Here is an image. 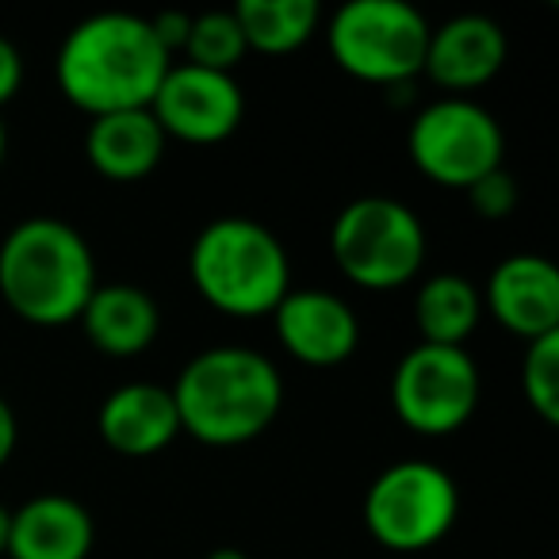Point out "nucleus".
I'll use <instances>...</instances> for the list:
<instances>
[{"label": "nucleus", "mask_w": 559, "mask_h": 559, "mask_svg": "<svg viewBox=\"0 0 559 559\" xmlns=\"http://www.w3.org/2000/svg\"><path fill=\"white\" fill-rule=\"evenodd\" d=\"M169 70L173 58L150 20L127 12L88 16L66 35L55 62L62 96L93 119L150 108Z\"/></svg>", "instance_id": "nucleus-1"}, {"label": "nucleus", "mask_w": 559, "mask_h": 559, "mask_svg": "<svg viewBox=\"0 0 559 559\" xmlns=\"http://www.w3.org/2000/svg\"><path fill=\"white\" fill-rule=\"evenodd\" d=\"M169 391L180 414V433H192L215 449L261 437L284 406L280 368L264 353L241 345H218L192 357Z\"/></svg>", "instance_id": "nucleus-2"}, {"label": "nucleus", "mask_w": 559, "mask_h": 559, "mask_svg": "<svg viewBox=\"0 0 559 559\" xmlns=\"http://www.w3.org/2000/svg\"><path fill=\"white\" fill-rule=\"evenodd\" d=\"M96 292V257L70 223L35 215L0 241V296L35 326L81 319Z\"/></svg>", "instance_id": "nucleus-3"}, {"label": "nucleus", "mask_w": 559, "mask_h": 559, "mask_svg": "<svg viewBox=\"0 0 559 559\" xmlns=\"http://www.w3.org/2000/svg\"><path fill=\"white\" fill-rule=\"evenodd\" d=\"M192 284L215 311L230 319H261L292 292L288 249L269 226L241 215H223L192 241Z\"/></svg>", "instance_id": "nucleus-4"}, {"label": "nucleus", "mask_w": 559, "mask_h": 559, "mask_svg": "<svg viewBox=\"0 0 559 559\" xmlns=\"http://www.w3.org/2000/svg\"><path fill=\"white\" fill-rule=\"evenodd\" d=\"M337 269L368 292H395L426 264V226L391 195H360L330 226Z\"/></svg>", "instance_id": "nucleus-5"}, {"label": "nucleus", "mask_w": 559, "mask_h": 559, "mask_svg": "<svg viewBox=\"0 0 559 559\" xmlns=\"http://www.w3.org/2000/svg\"><path fill=\"white\" fill-rule=\"evenodd\" d=\"M429 32L426 16L406 0H349L330 20L326 47L349 78L403 85L421 73Z\"/></svg>", "instance_id": "nucleus-6"}, {"label": "nucleus", "mask_w": 559, "mask_h": 559, "mask_svg": "<svg viewBox=\"0 0 559 559\" xmlns=\"http://www.w3.org/2000/svg\"><path fill=\"white\" fill-rule=\"evenodd\" d=\"M460 513V490L429 460L383 467L365 495V528L391 551H421L449 536Z\"/></svg>", "instance_id": "nucleus-7"}, {"label": "nucleus", "mask_w": 559, "mask_h": 559, "mask_svg": "<svg viewBox=\"0 0 559 559\" xmlns=\"http://www.w3.org/2000/svg\"><path fill=\"white\" fill-rule=\"evenodd\" d=\"M411 162L421 177L441 188H472L487 173L502 169V127L483 104L467 96H444L429 104L406 134Z\"/></svg>", "instance_id": "nucleus-8"}, {"label": "nucleus", "mask_w": 559, "mask_h": 559, "mask_svg": "<svg viewBox=\"0 0 559 559\" xmlns=\"http://www.w3.org/2000/svg\"><path fill=\"white\" fill-rule=\"evenodd\" d=\"M391 406L395 418L421 437L456 433L479 406V368L467 349L414 345L391 376Z\"/></svg>", "instance_id": "nucleus-9"}, {"label": "nucleus", "mask_w": 559, "mask_h": 559, "mask_svg": "<svg viewBox=\"0 0 559 559\" xmlns=\"http://www.w3.org/2000/svg\"><path fill=\"white\" fill-rule=\"evenodd\" d=\"M150 116L165 131V139L192 142V146H215L238 131L246 116V96H241L234 73L200 70V66H173L157 88Z\"/></svg>", "instance_id": "nucleus-10"}, {"label": "nucleus", "mask_w": 559, "mask_h": 559, "mask_svg": "<svg viewBox=\"0 0 559 559\" xmlns=\"http://www.w3.org/2000/svg\"><path fill=\"white\" fill-rule=\"evenodd\" d=\"M280 345L311 368H337L357 353L360 322L334 292H288L272 311Z\"/></svg>", "instance_id": "nucleus-11"}, {"label": "nucleus", "mask_w": 559, "mask_h": 559, "mask_svg": "<svg viewBox=\"0 0 559 559\" xmlns=\"http://www.w3.org/2000/svg\"><path fill=\"white\" fill-rule=\"evenodd\" d=\"M479 299L510 334L525 337V342L559 334V272L544 257H506L502 264H495L487 292Z\"/></svg>", "instance_id": "nucleus-12"}, {"label": "nucleus", "mask_w": 559, "mask_h": 559, "mask_svg": "<svg viewBox=\"0 0 559 559\" xmlns=\"http://www.w3.org/2000/svg\"><path fill=\"white\" fill-rule=\"evenodd\" d=\"M506 66V32L490 16H456L429 32L426 73L433 85L449 93H472L483 88Z\"/></svg>", "instance_id": "nucleus-13"}, {"label": "nucleus", "mask_w": 559, "mask_h": 559, "mask_svg": "<svg viewBox=\"0 0 559 559\" xmlns=\"http://www.w3.org/2000/svg\"><path fill=\"white\" fill-rule=\"evenodd\" d=\"M100 437L123 456H154L169 449L180 433V414L169 388L157 383H123L100 403Z\"/></svg>", "instance_id": "nucleus-14"}, {"label": "nucleus", "mask_w": 559, "mask_h": 559, "mask_svg": "<svg viewBox=\"0 0 559 559\" xmlns=\"http://www.w3.org/2000/svg\"><path fill=\"white\" fill-rule=\"evenodd\" d=\"M96 540L93 518L66 495H39L12 513V559H88Z\"/></svg>", "instance_id": "nucleus-15"}, {"label": "nucleus", "mask_w": 559, "mask_h": 559, "mask_svg": "<svg viewBox=\"0 0 559 559\" xmlns=\"http://www.w3.org/2000/svg\"><path fill=\"white\" fill-rule=\"evenodd\" d=\"M165 131L150 108L116 111V116H96L85 131V157L100 177L108 180H142L162 165L165 157Z\"/></svg>", "instance_id": "nucleus-16"}, {"label": "nucleus", "mask_w": 559, "mask_h": 559, "mask_svg": "<svg viewBox=\"0 0 559 559\" xmlns=\"http://www.w3.org/2000/svg\"><path fill=\"white\" fill-rule=\"evenodd\" d=\"M85 337L108 357H139L162 330L157 304L134 284H96L93 299L81 311Z\"/></svg>", "instance_id": "nucleus-17"}, {"label": "nucleus", "mask_w": 559, "mask_h": 559, "mask_svg": "<svg viewBox=\"0 0 559 559\" xmlns=\"http://www.w3.org/2000/svg\"><path fill=\"white\" fill-rule=\"evenodd\" d=\"M483 299L479 292L456 272H437L414 296V322H418L421 345H449L464 349L472 330L479 326Z\"/></svg>", "instance_id": "nucleus-18"}, {"label": "nucleus", "mask_w": 559, "mask_h": 559, "mask_svg": "<svg viewBox=\"0 0 559 559\" xmlns=\"http://www.w3.org/2000/svg\"><path fill=\"white\" fill-rule=\"evenodd\" d=\"M241 39L257 55H292L319 27L314 0H241L234 9Z\"/></svg>", "instance_id": "nucleus-19"}, {"label": "nucleus", "mask_w": 559, "mask_h": 559, "mask_svg": "<svg viewBox=\"0 0 559 559\" xmlns=\"http://www.w3.org/2000/svg\"><path fill=\"white\" fill-rule=\"evenodd\" d=\"M246 50L249 47L241 39V27L234 20V12H203V16H192V32H188L185 43L188 66L230 73L246 58Z\"/></svg>", "instance_id": "nucleus-20"}, {"label": "nucleus", "mask_w": 559, "mask_h": 559, "mask_svg": "<svg viewBox=\"0 0 559 559\" xmlns=\"http://www.w3.org/2000/svg\"><path fill=\"white\" fill-rule=\"evenodd\" d=\"M521 391L548 426L559 421V334L528 342L521 360Z\"/></svg>", "instance_id": "nucleus-21"}, {"label": "nucleus", "mask_w": 559, "mask_h": 559, "mask_svg": "<svg viewBox=\"0 0 559 559\" xmlns=\"http://www.w3.org/2000/svg\"><path fill=\"white\" fill-rule=\"evenodd\" d=\"M467 200H472V207L479 211L483 218L495 223V218H506L513 207H518V180H513L506 169H495L467 188Z\"/></svg>", "instance_id": "nucleus-22"}, {"label": "nucleus", "mask_w": 559, "mask_h": 559, "mask_svg": "<svg viewBox=\"0 0 559 559\" xmlns=\"http://www.w3.org/2000/svg\"><path fill=\"white\" fill-rule=\"evenodd\" d=\"M150 27H154L157 43L169 50V58L177 55V50L185 55L188 32H192V16H188V12H162V16L150 20Z\"/></svg>", "instance_id": "nucleus-23"}, {"label": "nucleus", "mask_w": 559, "mask_h": 559, "mask_svg": "<svg viewBox=\"0 0 559 559\" xmlns=\"http://www.w3.org/2000/svg\"><path fill=\"white\" fill-rule=\"evenodd\" d=\"M20 85H24V58H20L16 43L0 35V108L20 93Z\"/></svg>", "instance_id": "nucleus-24"}, {"label": "nucleus", "mask_w": 559, "mask_h": 559, "mask_svg": "<svg viewBox=\"0 0 559 559\" xmlns=\"http://www.w3.org/2000/svg\"><path fill=\"white\" fill-rule=\"evenodd\" d=\"M16 437H20L16 411L9 406V399H0V467L9 464L12 452H16Z\"/></svg>", "instance_id": "nucleus-25"}, {"label": "nucleus", "mask_w": 559, "mask_h": 559, "mask_svg": "<svg viewBox=\"0 0 559 559\" xmlns=\"http://www.w3.org/2000/svg\"><path fill=\"white\" fill-rule=\"evenodd\" d=\"M9 533H12V510L0 506V556H9Z\"/></svg>", "instance_id": "nucleus-26"}, {"label": "nucleus", "mask_w": 559, "mask_h": 559, "mask_svg": "<svg viewBox=\"0 0 559 559\" xmlns=\"http://www.w3.org/2000/svg\"><path fill=\"white\" fill-rule=\"evenodd\" d=\"M207 559H249L246 551H238V548H215Z\"/></svg>", "instance_id": "nucleus-27"}, {"label": "nucleus", "mask_w": 559, "mask_h": 559, "mask_svg": "<svg viewBox=\"0 0 559 559\" xmlns=\"http://www.w3.org/2000/svg\"><path fill=\"white\" fill-rule=\"evenodd\" d=\"M4 157H9V131L0 123V165H4Z\"/></svg>", "instance_id": "nucleus-28"}]
</instances>
